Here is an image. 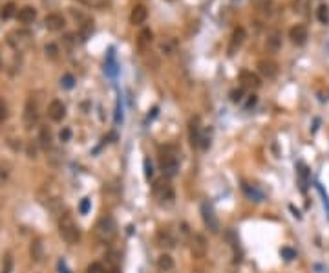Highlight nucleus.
<instances>
[{"instance_id":"17","label":"nucleus","mask_w":329,"mask_h":273,"mask_svg":"<svg viewBox=\"0 0 329 273\" xmlns=\"http://www.w3.org/2000/svg\"><path fill=\"white\" fill-rule=\"evenodd\" d=\"M146 17H148V9H146V6L138 4V6H134V9H132V13H130V24L132 26L144 24Z\"/></svg>"},{"instance_id":"1","label":"nucleus","mask_w":329,"mask_h":273,"mask_svg":"<svg viewBox=\"0 0 329 273\" xmlns=\"http://www.w3.org/2000/svg\"><path fill=\"white\" fill-rule=\"evenodd\" d=\"M37 200L51 213H59L62 209V193L59 185L51 180L41 185V189L37 191Z\"/></svg>"},{"instance_id":"34","label":"nucleus","mask_w":329,"mask_h":273,"mask_svg":"<svg viewBox=\"0 0 329 273\" xmlns=\"http://www.w3.org/2000/svg\"><path fill=\"white\" fill-rule=\"evenodd\" d=\"M143 167H144V178L150 182V178L154 176V169H152V162H150L148 158H144L143 162Z\"/></svg>"},{"instance_id":"3","label":"nucleus","mask_w":329,"mask_h":273,"mask_svg":"<svg viewBox=\"0 0 329 273\" xmlns=\"http://www.w3.org/2000/svg\"><path fill=\"white\" fill-rule=\"evenodd\" d=\"M59 235L60 238L64 240L66 244H77L81 240V231H79L77 224H75V220L64 213V215H60L59 218Z\"/></svg>"},{"instance_id":"25","label":"nucleus","mask_w":329,"mask_h":273,"mask_svg":"<svg viewBox=\"0 0 329 273\" xmlns=\"http://www.w3.org/2000/svg\"><path fill=\"white\" fill-rule=\"evenodd\" d=\"M157 268L161 272H170V270H174V259L168 253H163L157 257Z\"/></svg>"},{"instance_id":"22","label":"nucleus","mask_w":329,"mask_h":273,"mask_svg":"<svg viewBox=\"0 0 329 273\" xmlns=\"http://www.w3.org/2000/svg\"><path fill=\"white\" fill-rule=\"evenodd\" d=\"M11 172H13V165L7 160H0V187H4L9 182Z\"/></svg>"},{"instance_id":"38","label":"nucleus","mask_w":329,"mask_h":273,"mask_svg":"<svg viewBox=\"0 0 329 273\" xmlns=\"http://www.w3.org/2000/svg\"><path fill=\"white\" fill-rule=\"evenodd\" d=\"M90 207H92V200H90V198H83L81 206H79V213H81V215H88Z\"/></svg>"},{"instance_id":"24","label":"nucleus","mask_w":329,"mask_h":273,"mask_svg":"<svg viewBox=\"0 0 329 273\" xmlns=\"http://www.w3.org/2000/svg\"><path fill=\"white\" fill-rule=\"evenodd\" d=\"M241 189H243V193L254 202H262L263 200V193L260 189H256L254 185H249V183H241Z\"/></svg>"},{"instance_id":"16","label":"nucleus","mask_w":329,"mask_h":273,"mask_svg":"<svg viewBox=\"0 0 329 273\" xmlns=\"http://www.w3.org/2000/svg\"><path fill=\"white\" fill-rule=\"evenodd\" d=\"M245 30L243 28H236V30L233 31V35H231V44H229V55H234L236 54V50H239V46L243 44V41H245Z\"/></svg>"},{"instance_id":"36","label":"nucleus","mask_w":329,"mask_h":273,"mask_svg":"<svg viewBox=\"0 0 329 273\" xmlns=\"http://www.w3.org/2000/svg\"><path fill=\"white\" fill-rule=\"evenodd\" d=\"M174 48H176V43L172 41H163L161 43V52L167 55H172L174 54Z\"/></svg>"},{"instance_id":"40","label":"nucleus","mask_w":329,"mask_h":273,"mask_svg":"<svg viewBox=\"0 0 329 273\" xmlns=\"http://www.w3.org/2000/svg\"><path fill=\"white\" fill-rule=\"evenodd\" d=\"M59 138H60V141H70V140H72V128L64 127L62 130H60Z\"/></svg>"},{"instance_id":"10","label":"nucleus","mask_w":329,"mask_h":273,"mask_svg":"<svg viewBox=\"0 0 329 273\" xmlns=\"http://www.w3.org/2000/svg\"><path fill=\"white\" fill-rule=\"evenodd\" d=\"M289 39L291 43L296 44V46H304L309 39V31H307V26L304 24H294L291 30H289Z\"/></svg>"},{"instance_id":"21","label":"nucleus","mask_w":329,"mask_h":273,"mask_svg":"<svg viewBox=\"0 0 329 273\" xmlns=\"http://www.w3.org/2000/svg\"><path fill=\"white\" fill-rule=\"evenodd\" d=\"M293 11L300 17H309L311 13V0H293Z\"/></svg>"},{"instance_id":"20","label":"nucleus","mask_w":329,"mask_h":273,"mask_svg":"<svg viewBox=\"0 0 329 273\" xmlns=\"http://www.w3.org/2000/svg\"><path fill=\"white\" fill-rule=\"evenodd\" d=\"M17 18L22 24H33V20L37 18V9L31 6H24L17 13Z\"/></svg>"},{"instance_id":"44","label":"nucleus","mask_w":329,"mask_h":273,"mask_svg":"<svg viewBox=\"0 0 329 273\" xmlns=\"http://www.w3.org/2000/svg\"><path fill=\"white\" fill-rule=\"evenodd\" d=\"M104 273H121V272H119V268L114 266V268H110V270H106Z\"/></svg>"},{"instance_id":"7","label":"nucleus","mask_w":329,"mask_h":273,"mask_svg":"<svg viewBox=\"0 0 329 273\" xmlns=\"http://www.w3.org/2000/svg\"><path fill=\"white\" fill-rule=\"evenodd\" d=\"M201 218H203L205 225H207V229L212 233V235H218L220 233V220H218V215L214 213L212 206H210L209 202H203L201 204Z\"/></svg>"},{"instance_id":"31","label":"nucleus","mask_w":329,"mask_h":273,"mask_svg":"<svg viewBox=\"0 0 329 273\" xmlns=\"http://www.w3.org/2000/svg\"><path fill=\"white\" fill-rule=\"evenodd\" d=\"M13 270V259L11 255L7 253L6 257H4V261H2V270H0V273H11Z\"/></svg>"},{"instance_id":"26","label":"nucleus","mask_w":329,"mask_h":273,"mask_svg":"<svg viewBox=\"0 0 329 273\" xmlns=\"http://www.w3.org/2000/svg\"><path fill=\"white\" fill-rule=\"evenodd\" d=\"M317 17H318V22L320 24H329V7L328 4H320L317 9Z\"/></svg>"},{"instance_id":"42","label":"nucleus","mask_w":329,"mask_h":273,"mask_svg":"<svg viewBox=\"0 0 329 273\" xmlns=\"http://www.w3.org/2000/svg\"><path fill=\"white\" fill-rule=\"evenodd\" d=\"M28 158H37V149L33 145H28Z\"/></svg>"},{"instance_id":"23","label":"nucleus","mask_w":329,"mask_h":273,"mask_svg":"<svg viewBox=\"0 0 329 273\" xmlns=\"http://www.w3.org/2000/svg\"><path fill=\"white\" fill-rule=\"evenodd\" d=\"M39 141H41V147L49 151L53 147V136H51V130L48 127H41V132H39Z\"/></svg>"},{"instance_id":"32","label":"nucleus","mask_w":329,"mask_h":273,"mask_svg":"<svg viewBox=\"0 0 329 273\" xmlns=\"http://www.w3.org/2000/svg\"><path fill=\"white\" fill-rule=\"evenodd\" d=\"M280 255L283 257L285 261H293V259H296V251L285 246V248H282V249H280Z\"/></svg>"},{"instance_id":"9","label":"nucleus","mask_w":329,"mask_h":273,"mask_svg":"<svg viewBox=\"0 0 329 273\" xmlns=\"http://www.w3.org/2000/svg\"><path fill=\"white\" fill-rule=\"evenodd\" d=\"M239 83L243 88H251V90H258L260 86H262V79H260V75L251 70H241L239 72Z\"/></svg>"},{"instance_id":"33","label":"nucleus","mask_w":329,"mask_h":273,"mask_svg":"<svg viewBox=\"0 0 329 273\" xmlns=\"http://www.w3.org/2000/svg\"><path fill=\"white\" fill-rule=\"evenodd\" d=\"M44 52H46V55H48L49 59H57V55H59V48H57V44H46Z\"/></svg>"},{"instance_id":"29","label":"nucleus","mask_w":329,"mask_h":273,"mask_svg":"<svg viewBox=\"0 0 329 273\" xmlns=\"http://www.w3.org/2000/svg\"><path fill=\"white\" fill-rule=\"evenodd\" d=\"M15 9H17V6H15L13 2H9V4H6V6L2 7V11H0V17L4 18V20H7V18H11L13 15H15Z\"/></svg>"},{"instance_id":"2","label":"nucleus","mask_w":329,"mask_h":273,"mask_svg":"<svg viewBox=\"0 0 329 273\" xmlns=\"http://www.w3.org/2000/svg\"><path fill=\"white\" fill-rule=\"evenodd\" d=\"M180 151L176 147H165L159 154V167H161L165 178H172L180 169Z\"/></svg>"},{"instance_id":"15","label":"nucleus","mask_w":329,"mask_h":273,"mask_svg":"<svg viewBox=\"0 0 329 273\" xmlns=\"http://www.w3.org/2000/svg\"><path fill=\"white\" fill-rule=\"evenodd\" d=\"M39 119V109H37V103L33 99H28V103L24 107V125L26 128H31Z\"/></svg>"},{"instance_id":"35","label":"nucleus","mask_w":329,"mask_h":273,"mask_svg":"<svg viewBox=\"0 0 329 273\" xmlns=\"http://www.w3.org/2000/svg\"><path fill=\"white\" fill-rule=\"evenodd\" d=\"M231 101L233 103H241L243 101V88H236L231 92Z\"/></svg>"},{"instance_id":"30","label":"nucleus","mask_w":329,"mask_h":273,"mask_svg":"<svg viewBox=\"0 0 329 273\" xmlns=\"http://www.w3.org/2000/svg\"><path fill=\"white\" fill-rule=\"evenodd\" d=\"M152 31L150 30H143L141 31V35H139V46L141 48H144V46H148L150 43H152Z\"/></svg>"},{"instance_id":"11","label":"nucleus","mask_w":329,"mask_h":273,"mask_svg":"<svg viewBox=\"0 0 329 273\" xmlns=\"http://www.w3.org/2000/svg\"><path fill=\"white\" fill-rule=\"evenodd\" d=\"M258 72L262 77L265 79H275L276 75H278V64L275 61H271V59H262V61H258L256 64Z\"/></svg>"},{"instance_id":"5","label":"nucleus","mask_w":329,"mask_h":273,"mask_svg":"<svg viewBox=\"0 0 329 273\" xmlns=\"http://www.w3.org/2000/svg\"><path fill=\"white\" fill-rule=\"evenodd\" d=\"M188 141H190L192 149H209L210 138L205 136L203 127H201V119L199 117H192L188 123Z\"/></svg>"},{"instance_id":"41","label":"nucleus","mask_w":329,"mask_h":273,"mask_svg":"<svg viewBox=\"0 0 329 273\" xmlns=\"http://www.w3.org/2000/svg\"><path fill=\"white\" fill-rule=\"evenodd\" d=\"M256 101H258V97L252 94V96H249V101H247V105H245V109L249 110V109H252L254 105H256Z\"/></svg>"},{"instance_id":"6","label":"nucleus","mask_w":329,"mask_h":273,"mask_svg":"<svg viewBox=\"0 0 329 273\" xmlns=\"http://www.w3.org/2000/svg\"><path fill=\"white\" fill-rule=\"evenodd\" d=\"M152 193H154V198H156L161 206H172L174 200H176V193H174V187L168 178L157 180V182L152 185Z\"/></svg>"},{"instance_id":"39","label":"nucleus","mask_w":329,"mask_h":273,"mask_svg":"<svg viewBox=\"0 0 329 273\" xmlns=\"http://www.w3.org/2000/svg\"><path fill=\"white\" fill-rule=\"evenodd\" d=\"M7 119V105L4 99H0V123H4Z\"/></svg>"},{"instance_id":"43","label":"nucleus","mask_w":329,"mask_h":273,"mask_svg":"<svg viewBox=\"0 0 329 273\" xmlns=\"http://www.w3.org/2000/svg\"><path fill=\"white\" fill-rule=\"evenodd\" d=\"M59 270H60V272H64V273H72V272H70V270H68V268H66L64 261H60V262H59Z\"/></svg>"},{"instance_id":"28","label":"nucleus","mask_w":329,"mask_h":273,"mask_svg":"<svg viewBox=\"0 0 329 273\" xmlns=\"http://www.w3.org/2000/svg\"><path fill=\"white\" fill-rule=\"evenodd\" d=\"M60 86L66 88V90L73 88V86H75V77H73L72 73H64V75L60 77Z\"/></svg>"},{"instance_id":"8","label":"nucleus","mask_w":329,"mask_h":273,"mask_svg":"<svg viewBox=\"0 0 329 273\" xmlns=\"http://www.w3.org/2000/svg\"><path fill=\"white\" fill-rule=\"evenodd\" d=\"M188 246H190V253L194 259H203L207 255V251H209L207 238L201 233H192L190 238H188Z\"/></svg>"},{"instance_id":"13","label":"nucleus","mask_w":329,"mask_h":273,"mask_svg":"<svg viewBox=\"0 0 329 273\" xmlns=\"http://www.w3.org/2000/svg\"><path fill=\"white\" fill-rule=\"evenodd\" d=\"M156 244L159 246V248H163V249H174V248H176V237L172 235V231H170V229L163 227V229L157 231Z\"/></svg>"},{"instance_id":"27","label":"nucleus","mask_w":329,"mask_h":273,"mask_svg":"<svg viewBox=\"0 0 329 273\" xmlns=\"http://www.w3.org/2000/svg\"><path fill=\"white\" fill-rule=\"evenodd\" d=\"M79 2L86 7H94V9H101V7H106L110 4V0H79Z\"/></svg>"},{"instance_id":"14","label":"nucleus","mask_w":329,"mask_h":273,"mask_svg":"<svg viewBox=\"0 0 329 273\" xmlns=\"http://www.w3.org/2000/svg\"><path fill=\"white\" fill-rule=\"evenodd\" d=\"M282 48V31L280 30H271L265 39V50L269 54H278Z\"/></svg>"},{"instance_id":"12","label":"nucleus","mask_w":329,"mask_h":273,"mask_svg":"<svg viewBox=\"0 0 329 273\" xmlns=\"http://www.w3.org/2000/svg\"><path fill=\"white\" fill-rule=\"evenodd\" d=\"M48 117L55 123L62 121L66 117V105L62 103V101H59V99H53V101L48 105Z\"/></svg>"},{"instance_id":"4","label":"nucleus","mask_w":329,"mask_h":273,"mask_svg":"<svg viewBox=\"0 0 329 273\" xmlns=\"http://www.w3.org/2000/svg\"><path fill=\"white\" fill-rule=\"evenodd\" d=\"M94 235L99 242H112L117 235V224H115V220L106 215V217H102V218L97 220L95 227H94Z\"/></svg>"},{"instance_id":"18","label":"nucleus","mask_w":329,"mask_h":273,"mask_svg":"<svg viewBox=\"0 0 329 273\" xmlns=\"http://www.w3.org/2000/svg\"><path fill=\"white\" fill-rule=\"evenodd\" d=\"M44 24H46V28H48L49 31H60L64 28L66 20L60 13H49L48 17L44 18Z\"/></svg>"},{"instance_id":"37","label":"nucleus","mask_w":329,"mask_h":273,"mask_svg":"<svg viewBox=\"0 0 329 273\" xmlns=\"http://www.w3.org/2000/svg\"><path fill=\"white\" fill-rule=\"evenodd\" d=\"M106 270H104V266H102L101 262H92L90 266H88V270H86V273H104Z\"/></svg>"},{"instance_id":"19","label":"nucleus","mask_w":329,"mask_h":273,"mask_svg":"<svg viewBox=\"0 0 329 273\" xmlns=\"http://www.w3.org/2000/svg\"><path fill=\"white\" fill-rule=\"evenodd\" d=\"M30 257L33 262H41L44 259V244L41 238H33L30 244Z\"/></svg>"}]
</instances>
